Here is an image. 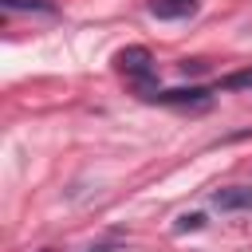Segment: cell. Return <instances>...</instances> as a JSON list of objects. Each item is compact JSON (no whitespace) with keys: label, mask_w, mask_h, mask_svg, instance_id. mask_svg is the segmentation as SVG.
Instances as JSON below:
<instances>
[{"label":"cell","mask_w":252,"mask_h":252,"mask_svg":"<svg viewBox=\"0 0 252 252\" xmlns=\"http://www.w3.org/2000/svg\"><path fill=\"white\" fill-rule=\"evenodd\" d=\"M114 63H118V71H126V75H134V79H150V75H154V55H150V47H142V43L122 47V51L114 55Z\"/></svg>","instance_id":"6da1fadb"},{"label":"cell","mask_w":252,"mask_h":252,"mask_svg":"<svg viewBox=\"0 0 252 252\" xmlns=\"http://www.w3.org/2000/svg\"><path fill=\"white\" fill-rule=\"evenodd\" d=\"M150 102H161V106H205L209 102V87H177V91H154L146 94Z\"/></svg>","instance_id":"7a4b0ae2"},{"label":"cell","mask_w":252,"mask_h":252,"mask_svg":"<svg viewBox=\"0 0 252 252\" xmlns=\"http://www.w3.org/2000/svg\"><path fill=\"white\" fill-rule=\"evenodd\" d=\"M213 205L220 213H240V209H252V185H224L213 193Z\"/></svg>","instance_id":"3957f363"},{"label":"cell","mask_w":252,"mask_h":252,"mask_svg":"<svg viewBox=\"0 0 252 252\" xmlns=\"http://www.w3.org/2000/svg\"><path fill=\"white\" fill-rule=\"evenodd\" d=\"M197 12V0H150V16L158 20H185Z\"/></svg>","instance_id":"277c9868"},{"label":"cell","mask_w":252,"mask_h":252,"mask_svg":"<svg viewBox=\"0 0 252 252\" xmlns=\"http://www.w3.org/2000/svg\"><path fill=\"white\" fill-rule=\"evenodd\" d=\"M0 4H4V12H43V16L55 12L51 0H0Z\"/></svg>","instance_id":"5b68a950"},{"label":"cell","mask_w":252,"mask_h":252,"mask_svg":"<svg viewBox=\"0 0 252 252\" xmlns=\"http://www.w3.org/2000/svg\"><path fill=\"white\" fill-rule=\"evenodd\" d=\"M217 91H252V67H244V71H232V75H224V79L217 83Z\"/></svg>","instance_id":"8992f818"},{"label":"cell","mask_w":252,"mask_h":252,"mask_svg":"<svg viewBox=\"0 0 252 252\" xmlns=\"http://www.w3.org/2000/svg\"><path fill=\"white\" fill-rule=\"evenodd\" d=\"M173 228L177 232H197V228H205V213H181Z\"/></svg>","instance_id":"52a82bcc"}]
</instances>
